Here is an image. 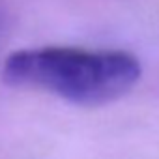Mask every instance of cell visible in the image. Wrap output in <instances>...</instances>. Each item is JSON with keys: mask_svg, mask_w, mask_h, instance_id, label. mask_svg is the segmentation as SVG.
Wrapping results in <instances>:
<instances>
[{"mask_svg": "<svg viewBox=\"0 0 159 159\" xmlns=\"http://www.w3.org/2000/svg\"><path fill=\"white\" fill-rule=\"evenodd\" d=\"M142 75L135 54L118 49L36 47L10 54L2 67L8 84L39 88L69 103L98 107L124 98Z\"/></svg>", "mask_w": 159, "mask_h": 159, "instance_id": "cell-1", "label": "cell"}]
</instances>
